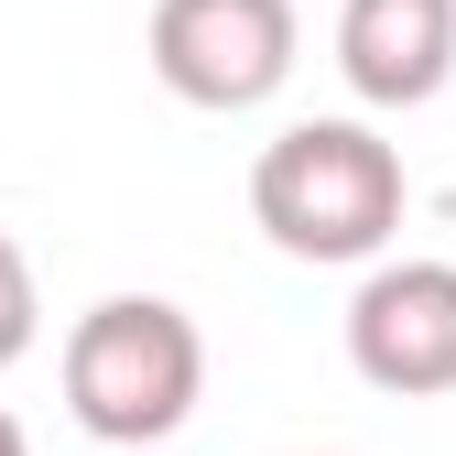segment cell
Here are the masks:
<instances>
[{
    "mask_svg": "<svg viewBox=\"0 0 456 456\" xmlns=\"http://www.w3.org/2000/svg\"><path fill=\"white\" fill-rule=\"evenodd\" d=\"M403 152L370 120H294L250 163V217L282 261H380L403 228Z\"/></svg>",
    "mask_w": 456,
    "mask_h": 456,
    "instance_id": "obj_1",
    "label": "cell"
},
{
    "mask_svg": "<svg viewBox=\"0 0 456 456\" xmlns=\"http://www.w3.org/2000/svg\"><path fill=\"white\" fill-rule=\"evenodd\" d=\"M207 391V337L185 305L163 294H109L66 326V413L109 445V456H142L163 445Z\"/></svg>",
    "mask_w": 456,
    "mask_h": 456,
    "instance_id": "obj_2",
    "label": "cell"
},
{
    "mask_svg": "<svg viewBox=\"0 0 456 456\" xmlns=\"http://www.w3.org/2000/svg\"><path fill=\"white\" fill-rule=\"evenodd\" d=\"M142 54L185 109H261L294 77V0H152Z\"/></svg>",
    "mask_w": 456,
    "mask_h": 456,
    "instance_id": "obj_3",
    "label": "cell"
},
{
    "mask_svg": "<svg viewBox=\"0 0 456 456\" xmlns=\"http://www.w3.org/2000/svg\"><path fill=\"white\" fill-rule=\"evenodd\" d=\"M348 370L391 403L456 391V261H380L348 294Z\"/></svg>",
    "mask_w": 456,
    "mask_h": 456,
    "instance_id": "obj_4",
    "label": "cell"
},
{
    "mask_svg": "<svg viewBox=\"0 0 456 456\" xmlns=\"http://www.w3.org/2000/svg\"><path fill=\"white\" fill-rule=\"evenodd\" d=\"M337 77L370 109H424L456 77V0H348L337 12Z\"/></svg>",
    "mask_w": 456,
    "mask_h": 456,
    "instance_id": "obj_5",
    "label": "cell"
},
{
    "mask_svg": "<svg viewBox=\"0 0 456 456\" xmlns=\"http://www.w3.org/2000/svg\"><path fill=\"white\" fill-rule=\"evenodd\" d=\"M33 337H44L33 261H22V240H12V228H0V370H12V359H33Z\"/></svg>",
    "mask_w": 456,
    "mask_h": 456,
    "instance_id": "obj_6",
    "label": "cell"
},
{
    "mask_svg": "<svg viewBox=\"0 0 456 456\" xmlns=\"http://www.w3.org/2000/svg\"><path fill=\"white\" fill-rule=\"evenodd\" d=\"M0 456H33V435H22V424H12V413H0Z\"/></svg>",
    "mask_w": 456,
    "mask_h": 456,
    "instance_id": "obj_7",
    "label": "cell"
}]
</instances>
